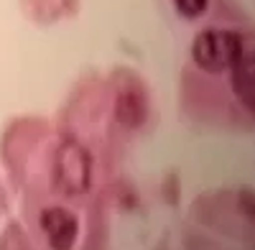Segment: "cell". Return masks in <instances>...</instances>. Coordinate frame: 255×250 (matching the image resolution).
<instances>
[{"label": "cell", "mask_w": 255, "mask_h": 250, "mask_svg": "<svg viewBox=\"0 0 255 250\" xmlns=\"http://www.w3.org/2000/svg\"><path fill=\"white\" fill-rule=\"evenodd\" d=\"M245 54V41L238 31L227 28H204L194 36L191 59L207 74L230 72Z\"/></svg>", "instance_id": "cell-1"}, {"label": "cell", "mask_w": 255, "mask_h": 250, "mask_svg": "<svg viewBox=\"0 0 255 250\" xmlns=\"http://www.w3.org/2000/svg\"><path fill=\"white\" fill-rule=\"evenodd\" d=\"M54 184L61 194L79 197L92 189V156L77 140H67L54 156Z\"/></svg>", "instance_id": "cell-2"}, {"label": "cell", "mask_w": 255, "mask_h": 250, "mask_svg": "<svg viewBox=\"0 0 255 250\" xmlns=\"http://www.w3.org/2000/svg\"><path fill=\"white\" fill-rule=\"evenodd\" d=\"M148 113H151V102H148V90L140 82V77L125 72L123 82L118 87L115 97V118L125 130H138L148 123Z\"/></svg>", "instance_id": "cell-3"}, {"label": "cell", "mask_w": 255, "mask_h": 250, "mask_svg": "<svg viewBox=\"0 0 255 250\" xmlns=\"http://www.w3.org/2000/svg\"><path fill=\"white\" fill-rule=\"evenodd\" d=\"M41 230L51 250H72L79 240V220L67 207H46L41 212Z\"/></svg>", "instance_id": "cell-4"}, {"label": "cell", "mask_w": 255, "mask_h": 250, "mask_svg": "<svg viewBox=\"0 0 255 250\" xmlns=\"http://www.w3.org/2000/svg\"><path fill=\"white\" fill-rule=\"evenodd\" d=\"M232 74V90L238 100L248 110H255V54H243L240 61L230 69Z\"/></svg>", "instance_id": "cell-5"}, {"label": "cell", "mask_w": 255, "mask_h": 250, "mask_svg": "<svg viewBox=\"0 0 255 250\" xmlns=\"http://www.w3.org/2000/svg\"><path fill=\"white\" fill-rule=\"evenodd\" d=\"M174 8L179 10V15H184L186 20H194L199 15L207 13L209 0H174Z\"/></svg>", "instance_id": "cell-6"}, {"label": "cell", "mask_w": 255, "mask_h": 250, "mask_svg": "<svg viewBox=\"0 0 255 250\" xmlns=\"http://www.w3.org/2000/svg\"><path fill=\"white\" fill-rule=\"evenodd\" d=\"M243 210H248L250 215H255V194L243 192Z\"/></svg>", "instance_id": "cell-7"}]
</instances>
